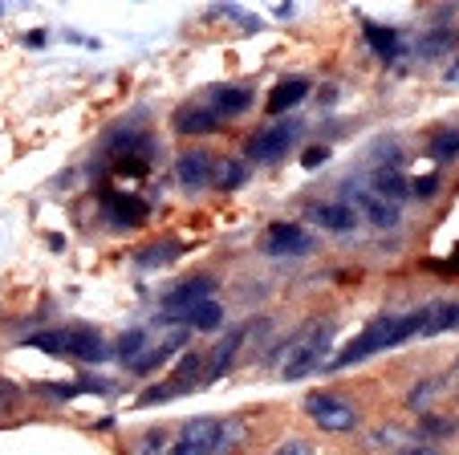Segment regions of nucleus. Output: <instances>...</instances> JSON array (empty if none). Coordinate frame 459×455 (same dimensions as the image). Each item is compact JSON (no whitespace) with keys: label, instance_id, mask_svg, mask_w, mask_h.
I'll return each mask as SVG.
<instances>
[{"label":"nucleus","instance_id":"b1692460","mask_svg":"<svg viewBox=\"0 0 459 455\" xmlns=\"http://www.w3.org/2000/svg\"><path fill=\"white\" fill-rule=\"evenodd\" d=\"M459 423L455 419H443V415H423L419 419V443H427V439H447L455 435Z\"/></svg>","mask_w":459,"mask_h":455},{"label":"nucleus","instance_id":"aec40b11","mask_svg":"<svg viewBox=\"0 0 459 455\" xmlns=\"http://www.w3.org/2000/svg\"><path fill=\"white\" fill-rule=\"evenodd\" d=\"M220 321H224V310H220L216 297H204L200 305L187 313V326L200 329V334H212V329H220Z\"/></svg>","mask_w":459,"mask_h":455},{"label":"nucleus","instance_id":"2f4dec72","mask_svg":"<svg viewBox=\"0 0 459 455\" xmlns=\"http://www.w3.org/2000/svg\"><path fill=\"white\" fill-rule=\"evenodd\" d=\"M175 252H179V249H175V244H167V249H163V244H159V249H147V252H143V257H139V265H143V268H151V260H167V257H175Z\"/></svg>","mask_w":459,"mask_h":455},{"label":"nucleus","instance_id":"6ab92c4d","mask_svg":"<svg viewBox=\"0 0 459 455\" xmlns=\"http://www.w3.org/2000/svg\"><path fill=\"white\" fill-rule=\"evenodd\" d=\"M179 346H183V329H179V334L167 337L163 346H155V350H143V358H139V362H130V370H134V374H151V370L163 366V362L171 358V354L179 350Z\"/></svg>","mask_w":459,"mask_h":455},{"label":"nucleus","instance_id":"7ed1b4c3","mask_svg":"<svg viewBox=\"0 0 459 455\" xmlns=\"http://www.w3.org/2000/svg\"><path fill=\"white\" fill-rule=\"evenodd\" d=\"M305 415H309L317 427L333 431V435H346V431H358V407L346 403L342 395H330V390H317V395L305 398Z\"/></svg>","mask_w":459,"mask_h":455},{"label":"nucleus","instance_id":"1a4fd4ad","mask_svg":"<svg viewBox=\"0 0 459 455\" xmlns=\"http://www.w3.org/2000/svg\"><path fill=\"white\" fill-rule=\"evenodd\" d=\"M212 167H216V159L208 155V151H183L179 159H175V175H179V183L187 191H204L212 183Z\"/></svg>","mask_w":459,"mask_h":455},{"label":"nucleus","instance_id":"412c9836","mask_svg":"<svg viewBox=\"0 0 459 455\" xmlns=\"http://www.w3.org/2000/svg\"><path fill=\"white\" fill-rule=\"evenodd\" d=\"M143 350H147V329H126V334L114 342V358L122 362V366H130V362H139Z\"/></svg>","mask_w":459,"mask_h":455},{"label":"nucleus","instance_id":"72a5a7b5","mask_svg":"<svg viewBox=\"0 0 459 455\" xmlns=\"http://www.w3.org/2000/svg\"><path fill=\"white\" fill-rule=\"evenodd\" d=\"M325 159H330V151H325V146H309V151L301 155V167H317V163H325Z\"/></svg>","mask_w":459,"mask_h":455},{"label":"nucleus","instance_id":"a211bd4d","mask_svg":"<svg viewBox=\"0 0 459 455\" xmlns=\"http://www.w3.org/2000/svg\"><path fill=\"white\" fill-rule=\"evenodd\" d=\"M305 94H309V82H305V78L277 82V86H273V94H269V114H289L293 106L305 102Z\"/></svg>","mask_w":459,"mask_h":455},{"label":"nucleus","instance_id":"7c9ffc66","mask_svg":"<svg viewBox=\"0 0 459 455\" xmlns=\"http://www.w3.org/2000/svg\"><path fill=\"white\" fill-rule=\"evenodd\" d=\"M118 175H147V159H114Z\"/></svg>","mask_w":459,"mask_h":455},{"label":"nucleus","instance_id":"6e6552de","mask_svg":"<svg viewBox=\"0 0 459 455\" xmlns=\"http://www.w3.org/2000/svg\"><path fill=\"white\" fill-rule=\"evenodd\" d=\"M309 220L317 223V228H325V232H354L362 215L354 212V204H350V199H330V204H313L309 207Z\"/></svg>","mask_w":459,"mask_h":455},{"label":"nucleus","instance_id":"20e7f679","mask_svg":"<svg viewBox=\"0 0 459 455\" xmlns=\"http://www.w3.org/2000/svg\"><path fill=\"white\" fill-rule=\"evenodd\" d=\"M216 439H220L216 419H191L175 431L171 455H216Z\"/></svg>","mask_w":459,"mask_h":455},{"label":"nucleus","instance_id":"0eeeda50","mask_svg":"<svg viewBox=\"0 0 459 455\" xmlns=\"http://www.w3.org/2000/svg\"><path fill=\"white\" fill-rule=\"evenodd\" d=\"M212 289H216V281L212 276H200V281H187V284H179V289L167 297V305H163V318L167 321H187V313L200 305L204 297H212Z\"/></svg>","mask_w":459,"mask_h":455},{"label":"nucleus","instance_id":"ddd939ff","mask_svg":"<svg viewBox=\"0 0 459 455\" xmlns=\"http://www.w3.org/2000/svg\"><path fill=\"white\" fill-rule=\"evenodd\" d=\"M212 114H216L220 122L224 118H240L244 110H252V90L248 86H220L212 90Z\"/></svg>","mask_w":459,"mask_h":455},{"label":"nucleus","instance_id":"c756f323","mask_svg":"<svg viewBox=\"0 0 459 455\" xmlns=\"http://www.w3.org/2000/svg\"><path fill=\"white\" fill-rule=\"evenodd\" d=\"M431 395H435V382L427 378V382H419V387L407 395V407H411V411H423L427 415V403H431Z\"/></svg>","mask_w":459,"mask_h":455},{"label":"nucleus","instance_id":"5701e85b","mask_svg":"<svg viewBox=\"0 0 459 455\" xmlns=\"http://www.w3.org/2000/svg\"><path fill=\"white\" fill-rule=\"evenodd\" d=\"M248 179V171H244V163H236V159H220L216 167H212V183L216 188H240V183Z\"/></svg>","mask_w":459,"mask_h":455},{"label":"nucleus","instance_id":"4468645a","mask_svg":"<svg viewBox=\"0 0 459 455\" xmlns=\"http://www.w3.org/2000/svg\"><path fill=\"white\" fill-rule=\"evenodd\" d=\"M370 191L378 199H386V204L399 207L403 199L411 196V183H407V175H403L399 167H378V171L370 175Z\"/></svg>","mask_w":459,"mask_h":455},{"label":"nucleus","instance_id":"bb28decb","mask_svg":"<svg viewBox=\"0 0 459 455\" xmlns=\"http://www.w3.org/2000/svg\"><path fill=\"white\" fill-rule=\"evenodd\" d=\"M431 155L435 159H455L459 155V130H439L431 138Z\"/></svg>","mask_w":459,"mask_h":455},{"label":"nucleus","instance_id":"a878e982","mask_svg":"<svg viewBox=\"0 0 459 455\" xmlns=\"http://www.w3.org/2000/svg\"><path fill=\"white\" fill-rule=\"evenodd\" d=\"M244 342V329H236L228 342H220L216 346V354H212V366H208V378H220L228 366H232V358H236V346Z\"/></svg>","mask_w":459,"mask_h":455},{"label":"nucleus","instance_id":"473e14b6","mask_svg":"<svg viewBox=\"0 0 459 455\" xmlns=\"http://www.w3.org/2000/svg\"><path fill=\"white\" fill-rule=\"evenodd\" d=\"M273 455H313V447L305 443V439H289V443H281Z\"/></svg>","mask_w":459,"mask_h":455},{"label":"nucleus","instance_id":"f257e3e1","mask_svg":"<svg viewBox=\"0 0 459 455\" xmlns=\"http://www.w3.org/2000/svg\"><path fill=\"white\" fill-rule=\"evenodd\" d=\"M419 326H423L419 310L407 313V318H382V321H374L370 329H362V334H358L333 362H325V366H330V370H346V366H354V362L370 358V354H382V350H390V346H403L407 337L419 334Z\"/></svg>","mask_w":459,"mask_h":455},{"label":"nucleus","instance_id":"f704fd0d","mask_svg":"<svg viewBox=\"0 0 459 455\" xmlns=\"http://www.w3.org/2000/svg\"><path fill=\"white\" fill-rule=\"evenodd\" d=\"M394 455H443L439 447H431V443H411V447H403V451H394Z\"/></svg>","mask_w":459,"mask_h":455},{"label":"nucleus","instance_id":"c9c22d12","mask_svg":"<svg viewBox=\"0 0 459 455\" xmlns=\"http://www.w3.org/2000/svg\"><path fill=\"white\" fill-rule=\"evenodd\" d=\"M411 191H415V196H435V179H419Z\"/></svg>","mask_w":459,"mask_h":455},{"label":"nucleus","instance_id":"4be33fe9","mask_svg":"<svg viewBox=\"0 0 459 455\" xmlns=\"http://www.w3.org/2000/svg\"><path fill=\"white\" fill-rule=\"evenodd\" d=\"M171 431L155 427V431H143L139 439H134V447H130V455H171Z\"/></svg>","mask_w":459,"mask_h":455},{"label":"nucleus","instance_id":"9b49d317","mask_svg":"<svg viewBox=\"0 0 459 455\" xmlns=\"http://www.w3.org/2000/svg\"><path fill=\"white\" fill-rule=\"evenodd\" d=\"M419 318H423V326H419L423 337H439L447 329H459V301H435V305L419 310Z\"/></svg>","mask_w":459,"mask_h":455},{"label":"nucleus","instance_id":"cd10ccee","mask_svg":"<svg viewBox=\"0 0 459 455\" xmlns=\"http://www.w3.org/2000/svg\"><path fill=\"white\" fill-rule=\"evenodd\" d=\"M25 346H37V350H45V354H65V329L33 334V337H25Z\"/></svg>","mask_w":459,"mask_h":455},{"label":"nucleus","instance_id":"393cba45","mask_svg":"<svg viewBox=\"0 0 459 455\" xmlns=\"http://www.w3.org/2000/svg\"><path fill=\"white\" fill-rule=\"evenodd\" d=\"M451 45H455V29H431L415 49H419V57H439V53H447Z\"/></svg>","mask_w":459,"mask_h":455},{"label":"nucleus","instance_id":"f3484780","mask_svg":"<svg viewBox=\"0 0 459 455\" xmlns=\"http://www.w3.org/2000/svg\"><path fill=\"white\" fill-rule=\"evenodd\" d=\"M366 45H370L374 53H378L382 61H399L403 53H407V37L399 33V29H382V25H366Z\"/></svg>","mask_w":459,"mask_h":455},{"label":"nucleus","instance_id":"423d86ee","mask_svg":"<svg viewBox=\"0 0 459 455\" xmlns=\"http://www.w3.org/2000/svg\"><path fill=\"white\" fill-rule=\"evenodd\" d=\"M260 249L269 257H305V252H313V236L301 232L297 223H273L264 241H260Z\"/></svg>","mask_w":459,"mask_h":455},{"label":"nucleus","instance_id":"f03ea898","mask_svg":"<svg viewBox=\"0 0 459 455\" xmlns=\"http://www.w3.org/2000/svg\"><path fill=\"white\" fill-rule=\"evenodd\" d=\"M330 346H333L330 321H313V326H305L301 334L277 354L281 378H305V374H313V370H321L325 358H330Z\"/></svg>","mask_w":459,"mask_h":455},{"label":"nucleus","instance_id":"39448f33","mask_svg":"<svg viewBox=\"0 0 459 455\" xmlns=\"http://www.w3.org/2000/svg\"><path fill=\"white\" fill-rule=\"evenodd\" d=\"M293 135H297V122H281V127H269V130H256L248 138V159L252 163H277L293 146Z\"/></svg>","mask_w":459,"mask_h":455},{"label":"nucleus","instance_id":"c85d7f7f","mask_svg":"<svg viewBox=\"0 0 459 455\" xmlns=\"http://www.w3.org/2000/svg\"><path fill=\"white\" fill-rule=\"evenodd\" d=\"M370 439H374V443H378V447H394V451H403V447H411V439L403 435V431L394 427V423H386V427H378Z\"/></svg>","mask_w":459,"mask_h":455},{"label":"nucleus","instance_id":"dca6fc26","mask_svg":"<svg viewBox=\"0 0 459 455\" xmlns=\"http://www.w3.org/2000/svg\"><path fill=\"white\" fill-rule=\"evenodd\" d=\"M65 354L78 362H102L106 358V346H102V334L98 329H65Z\"/></svg>","mask_w":459,"mask_h":455},{"label":"nucleus","instance_id":"e433bc0d","mask_svg":"<svg viewBox=\"0 0 459 455\" xmlns=\"http://www.w3.org/2000/svg\"><path fill=\"white\" fill-rule=\"evenodd\" d=\"M25 45H37V49H41V45H45V33H41V29H37V33H29Z\"/></svg>","mask_w":459,"mask_h":455},{"label":"nucleus","instance_id":"9d476101","mask_svg":"<svg viewBox=\"0 0 459 455\" xmlns=\"http://www.w3.org/2000/svg\"><path fill=\"white\" fill-rule=\"evenodd\" d=\"M354 212L362 215V220H370L374 228H382V232H390V228L399 223V207L386 204V199H378L370 188H362V191L354 196Z\"/></svg>","mask_w":459,"mask_h":455},{"label":"nucleus","instance_id":"2eb2a0df","mask_svg":"<svg viewBox=\"0 0 459 455\" xmlns=\"http://www.w3.org/2000/svg\"><path fill=\"white\" fill-rule=\"evenodd\" d=\"M102 207L110 215V223H118V228H139L147 220V204L139 196H106Z\"/></svg>","mask_w":459,"mask_h":455},{"label":"nucleus","instance_id":"f8f14e48","mask_svg":"<svg viewBox=\"0 0 459 455\" xmlns=\"http://www.w3.org/2000/svg\"><path fill=\"white\" fill-rule=\"evenodd\" d=\"M216 127H220V118L212 114L208 102H187L175 110V130L179 135H212Z\"/></svg>","mask_w":459,"mask_h":455}]
</instances>
